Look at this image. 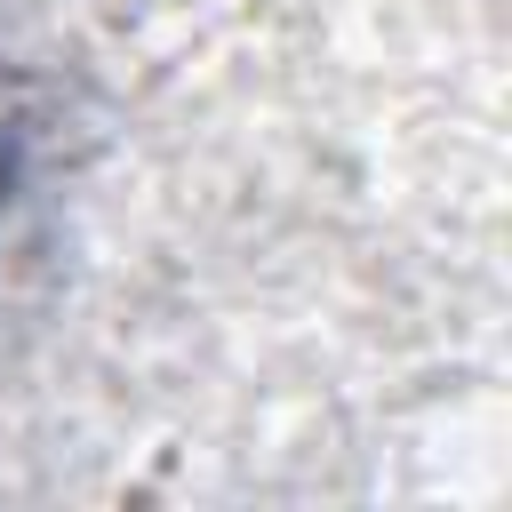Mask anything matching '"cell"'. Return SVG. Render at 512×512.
<instances>
[{
    "mask_svg": "<svg viewBox=\"0 0 512 512\" xmlns=\"http://www.w3.org/2000/svg\"><path fill=\"white\" fill-rule=\"evenodd\" d=\"M16 168H24V128H16V104H8V80H0V208L16 192Z\"/></svg>",
    "mask_w": 512,
    "mask_h": 512,
    "instance_id": "cell-1",
    "label": "cell"
}]
</instances>
